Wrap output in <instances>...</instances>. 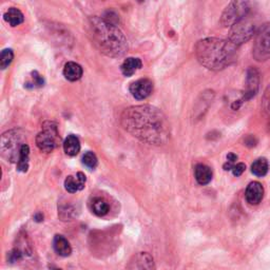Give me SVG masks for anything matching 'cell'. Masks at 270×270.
Instances as JSON below:
<instances>
[{"label":"cell","mask_w":270,"mask_h":270,"mask_svg":"<svg viewBox=\"0 0 270 270\" xmlns=\"http://www.w3.org/2000/svg\"><path fill=\"white\" fill-rule=\"evenodd\" d=\"M121 124L134 138L150 145H164L170 138V124L166 115L153 106L141 105L126 109Z\"/></svg>","instance_id":"obj_1"},{"label":"cell","mask_w":270,"mask_h":270,"mask_svg":"<svg viewBox=\"0 0 270 270\" xmlns=\"http://www.w3.org/2000/svg\"><path fill=\"white\" fill-rule=\"evenodd\" d=\"M86 31L92 44L103 54L122 57L128 50L127 38L122 30L105 17H90L86 24Z\"/></svg>","instance_id":"obj_2"},{"label":"cell","mask_w":270,"mask_h":270,"mask_svg":"<svg viewBox=\"0 0 270 270\" xmlns=\"http://www.w3.org/2000/svg\"><path fill=\"white\" fill-rule=\"evenodd\" d=\"M199 63L212 71H221L237 61L238 47L222 38L209 37L196 46Z\"/></svg>","instance_id":"obj_3"},{"label":"cell","mask_w":270,"mask_h":270,"mask_svg":"<svg viewBox=\"0 0 270 270\" xmlns=\"http://www.w3.org/2000/svg\"><path fill=\"white\" fill-rule=\"evenodd\" d=\"M24 134L18 130H10L3 134L0 141V150L5 159L14 163L19 160L24 143Z\"/></svg>","instance_id":"obj_4"},{"label":"cell","mask_w":270,"mask_h":270,"mask_svg":"<svg viewBox=\"0 0 270 270\" xmlns=\"http://www.w3.org/2000/svg\"><path fill=\"white\" fill-rule=\"evenodd\" d=\"M61 141L59 129L54 123L47 122L43 125V130L36 137V145L41 151L50 153L57 146Z\"/></svg>","instance_id":"obj_5"},{"label":"cell","mask_w":270,"mask_h":270,"mask_svg":"<svg viewBox=\"0 0 270 270\" xmlns=\"http://www.w3.org/2000/svg\"><path fill=\"white\" fill-rule=\"evenodd\" d=\"M253 56L257 62L260 63L270 60V23L264 24L257 32L253 48Z\"/></svg>","instance_id":"obj_6"},{"label":"cell","mask_w":270,"mask_h":270,"mask_svg":"<svg viewBox=\"0 0 270 270\" xmlns=\"http://www.w3.org/2000/svg\"><path fill=\"white\" fill-rule=\"evenodd\" d=\"M250 11V4L247 2H233L222 14L221 24L225 28L234 27L246 18Z\"/></svg>","instance_id":"obj_7"},{"label":"cell","mask_w":270,"mask_h":270,"mask_svg":"<svg viewBox=\"0 0 270 270\" xmlns=\"http://www.w3.org/2000/svg\"><path fill=\"white\" fill-rule=\"evenodd\" d=\"M256 34V27L248 19H243V21L236 24L234 27L230 28L229 38L228 41L234 44L236 47H240L241 45L249 42L254 35Z\"/></svg>","instance_id":"obj_8"},{"label":"cell","mask_w":270,"mask_h":270,"mask_svg":"<svg viewBox=\"0 0 270 270\" xmlns=\"http://www.w3.org/2000/svg\"><path fill=\"white\" fill-rule=\"evenodd\" d=\"M153 91V83L148 79H142L134 82L130 86V93L139 101L146 100Z\"/></svg>","instance_id":"obj_9"},{"label":"cell","mask_w":270,"mask_h":270,"mask_svg":"<svg viewBox=\"0 0 270 270\" xmlns=\"http://www.w3.org/2000/svg\"><path fill=\"white\" fill-rule=\"evenodd\" d=\"M259 82L260 76L259 72L255 68H250L247 71V79H246V91H245V100L253 99L257 94L259 89Z\"/></svg>","instance_id":"obj_10"},{"label":"cell","mask_w":270,"mask_h":270,"mask_svg":"<svg viewBox=\"0 0 270 270\" xmlns=\"http://www.w3.org/2000/svg\"><path fill=\"white\" fill-rule=\"evenodd\" d=\"M246 201L250 205H259L264 197V188L259 182L250 183L246 189Z\"/></svg>","instance_id":"obj_11"},{"label":"cell","mask_w":270,"mask_h":270,"mask_svg":"<svg viewBox=\"0 0 270 270\" xmlns=\"http://www.w3.org/2000/svg\"><path fill=\"white\" fill-rule=\"evenodd\" d=\"M86 176L83 172H79L75 177L70 176L65 181V188L70 194H76L85 188L86 184Z\"/></svg>","instance_id":"obj_12"},{"label":"cell","mask_w":270,"mask_h":270,"mask_svg":"<svg viewBox=\"0 0 270 270\" xmlns=\"http://www.w3.org/2000/svg\"><path fill=\"white\" fill-rule=\"evenodd\" d=\"M83 68L81 65L74 62H69L65 65L64 68V76L70 82H77L82 79L83 76Z\"/></svg>","instance_id":"obj_13"},{"label":"cell","mask_w":270,"mask_h":270,"mask_svg":"<svg viewBox=\"0 0 270 270\" xmlns=\"http://www.w3.org/2000/svg\"><path fill=\"white\" fill-rule=\"evenodd\" d=\"M53 247L57 255L61 257H69L72 254V247L69 241L63 236H55L53 241Z\"/></svg>","instance_id":"obj_14"},{"label":"cell","mask_w":270,"mask_h":270,"mask_svg":"<svg viewBox=\"0 0 270 270\" xmlns=\"http://www.w3.org/2000/svg\"><path fill=\"white\" fill-rule=\"evenodd\" d=\"M143 64L140 59H135V57H128V59L125 60L124 63L122 64L121 70L125 76L130 77L138 70H140Z\"/></svg>","instance_id":"obj_15"},{"label":"cell","mask_w":270,"mask_h":270,"mask_svg":"<svg viewBox=\"0 0 270 270\" xmlns=\"http://www.w3.org/2000/svg\"><path fill=\"white\" fill-rule=\"evenodd\" d=\"M195 176L196 180L200 185H207L211 182L212 180V170L204 165V164H199L197 165L195 169Z\"/></svg>","instance_id":"obj_16"},{"label":"cell","mask_w":270,"mask_h":270,"mask_svg":"<svg viewBox=\"0 0 270 270\" xmlns=\"http://www.w3.org/2000/svg\"><path fill=\"white\" fill-rule=\"evenodd\" d=\"M64 150L67 156L69 157H75L76 154H79L81 151V142L80 139L74 134L69 135V137L65 140L64 143Z\"/></svg>","instance_id":"obj_17"},{"label":"cell","mask_w":270,"mask_h":270,"mask_svg":"<svg viewBox=\"0 0 270 270\" xmlns=\"http://www.w3.org/2000/svg\"><path fill=\"white\" fill-rule=\"evenodd\" d=\"M4 19L11 27H17L24 23L25 16L21 10H18L16 8H10L4 14Z\"/></svg>","instance_id":"obj_18"},{"label":"cell","mask_w":270,"mask_h":270,"mask_svg":"<svg viewBox=\"0 0 270 270\" xmlns=\"http://www.w3.org/2000/svg\"><path fill=\"white\" fill-rule=\"evenodd\" d=\"M268 171H269V164H268V161L264 158L258 159L252 165V172L259 178L265 177L268 173Z\"/></svg>","instance_id":"obj_19"},{"label":"cell","mask_w":270,"mask_h":270,"mask_svg":"<svg viewBox=\"0 0 270 270\" xmlns=\"http://www.w3.org/2000/svg\"><path fill=\"white\" fill-rule=\"evenodd\" d=\"M92 211L98 217H105L109 212V205L104 199L96 198L92 202Z\"/></svg>","instance_id":"obj_20"},{"label":"cell","mask_w":270,"mask_h":270,"mask_svg":"<svg viewBox=\"0 0 270 270\" xmlns=\"http://www.w3.org/2000/svg\"><path fill=\"white\" fill-rule=\"evenodd\" d=\"M29 156H30V148L27 144L22 147L21 156H19L17 169L21 172H27L29 169Z\"/></svg>","instance_id":"obj_21"},{"label":"cell","mask_w":270,"mask_h":270,"mask_svg":"<svg viewBox=\"0 0 270 270\" xmlns=\"http://www.w3.org/2000/svg\"><path fill=\"white\" fill-rule=\"evenodd\" d=\"M139 265L141 270H156L152 257L147 253H142L139 257Z\"/></svg>","instance_id":"obj_22"},{"label":"cell","mask_w":270,"mask_h":270,"mask_svg":"<svg viewBox=\"0 0 270 270\" xmlns=\"http://www.w3.org/2000/svg\"><path fill=\"white\" fill-rule=\"evenodd\" d=\"M14 60V53L12 49H5L0 55V68L3 70L7 69Z\"/></svg>","instance_id":"obj_23"},{"label":"cell","mask_w":270,"mask_h":270,"mask_svg":"<svg viewBox=\"0 0 270 270\" xmlns=\"http://www.w3.org/2000/svg\"><path fill=\"white\" fill-rule=\"evenodd\" d=\"M83 164L89 168V169H95L96 167H98V164H99V161H98V158H96L95 154L91 151L85 153V156L83 157Z\"/></svg>","instance_id":"obj_24"},{"label":"cell","mask_w":270,"mask_h":270,"mask_svg":"<svg viewBox=\"0 0 270 270\" xmlns=\"http://www.w3.org/2000/svg\"><path fill=\"white\" fill-rule=\"evenodd\" d=\"M263 108H264V111L270 117V86L268 87V89H267V91L265 92V95H264Z\"/></svg>","instance_id":"obj_25"},{"label":"cell","mask_w":270,"mask_h":270,"mask_svg":"<svg viewBox=\"0 0 270 270\" xmlns=\"http://www.w3.org/2000/svg\"><path fill=\"white\" fill-rule=\"evenodd\" d=\"M245 170H246V165L243 163H239V164L235 165V167L233 168V170L231 171H233L235 177H241Z\"/></svg>","instance_id":"obj_26"},{"label":"cell","mask_w":270,"mask_h":270,"mask_svg":"<svg viewBox=\"0 0 270 270\" xmlns=\"http://www.w3.org/2000/svg\"><path fill=\"white\" fill-rule=\"evenodd\" d=\"M32 75H33L32 77H33L34 85H36V86H38V87L44 86V79H43V77H42L40 74H38V73L35 71V72L32 73Z\"/></svg>","instance_id":"obj_27"},{"label":"cell","mask_w":270,"mask_h":270,"mask_svg":"<svg viewBox=\"0 0 270 270\" xmlns=\"http://www.w3.org/2000/svg\"><path fill=\"white\" fill-rule=\"evenodd\" d=\"M238 161V156L235 153H229L227 156V163L231 165H236V162Z\"/></svg>","instance_id":"obj_28"}]
</instances>
